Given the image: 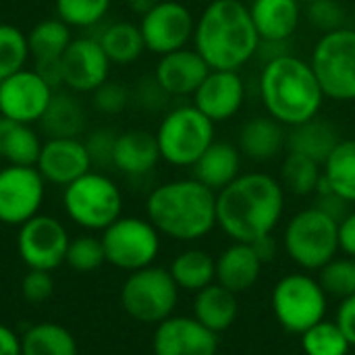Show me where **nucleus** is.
<instances>
[{
  "label": "nucleus",
  "instance_id": "obj_1",
  "mask_svg": "<svg viewBox=\"0 0 355 355\" xmlns=\"http://www.w3.org/2000/svg\"><path fill=\"white\" fill-rule=\"evenodd\" d=\"M285 193L281 181L268 173H241L216 193V227L241 243L272 235L285 212Z\"/></svg>",
  "mask_w": 355,
  "mask_h": 355
},
{
  "label": "nucleus",
  "instance_id": "obj_2",
  "mask_svg": "<svg viewBox=\"0 0 355 355\" xmlns=\"http://www.w3.org/2000/svg\"><path fill=\"white\" fill-rule=\"evenodd\" d=\"M260 35L243 0H210L196 17L193 48L216 71H239L258 56Z\"/></svg>",
  "mask_w": 355,
  "mask_h": 355
},
{
  "label": "nucleus",
  "instance_id": "obj_3",
  "mask_svg": "<svg viewBox=\"0 0 355 355\" xmlns=\"http://www.w3.org/2000/svg\"><path fill=\"white\" fill-rule=\"evenodd\" d=\"M258 94L266 114L287 129L318 116L327 100L310 60L293 52H285L262 64Z\"/></svg>",
  "mask_w": 355,
  "mask_h": 355
},
{
  "label": "nucleus",
  "instance_id": "obj_4",
  "mask_svg": "<svg viewBox=\"0 0 355 355\" xmlns=\"http://www.w3.org/2000/svg\"><path fill=\"white\" fill-rule=\"evenodd\" d=\"M146 214L160 235L198 241L216 227V191L193 177L166 181L150 191Z\"/></svg>",
  "mask_w": 355,
  "mask_h": 355
},
{
  "label": "nucleus",
  "instance_id": "obj_5",
  "mask_svg": "<svg viewBox=\"0 0 355 355\" xmlns=\"http://www.w3.org/2000/svg\"><path fill=\"white\" fill-rule=\"evenodd\" d=\"M214 127L216 125L193 104L168 110L156 129L162 160L177 168H191L216 139Z\"/></svg>",
  "mask_w": 355,
  "mask_h": 355
},
{
  "label": "nucleus",
  "instance_id": "obj_6",
  "mask_svg": "<svg viewBox=\"0 0 355 355\" xmlns=\"http://www.w3.org/2000/svg\"><path fill=\"white\" fill-rule=\"evenodd\" d=\"M67 216L85 231H104L123 216L119 185L100 171H89L62 191Z\"/></svg>",
  "mask_w": 355,
  "mask_h": 355
},
{
  "label": "nucleus",
  "instance_id": "obj_7",
  "mask_svg": "<svg viewBox=\"0 0 355 355\" xmlns=\"http://www.w3.org/2000/svg\"><path fill=\"white\" fill-rule=\"evenodd\" d=\"M283 245L297 266L306 270H320L337 258L339 223L316 206L306 208L291 216L283 233Z\"/></svg>",
  "mask_w": 355,
  "mask_h": 355
},
{
  "label": "nucleus",
  "instance_id": "obj_8",
  "mask_svg": "<svg viewBox=\"0 0 355 355\" xmlns=\"http://www.w3.org/2000/svg\"><path fill=\"white\" fill-rule=\"evenodd\" d=\"M310 64L324 98L355 102V29L341 27L320 33L312 48Z\"/></svg>",
  "mask_w": 355,
  "mask_h": 355
},
{
  "label": "nucleus",
  "instance_id": "obj_9",
  "mask_svg": "<svg viewBox=\"0 0 355 355\" xmlns=\"http://www.w3.org/2000/svg\"><path fill=\"white\" fill-rule=\"evenodd\" d=\"M179 291L168 268L152 264L129 272L121 287V306L127 316L141 324H160L173 316Z\"/></svg>",
  "mask_w": 355,
  "mask_h": 355
},
{
  "label": "nucleus",
  "instance_id": "obj_10",
  "mask_svg": "<svg viewBox=\"0 0 355 355\" xmlns=\"http://www.w3.org/2000/svg\"><path fill=\"white\" fill-rule=\"evenodd\" d=\"M104 258L119 270L135 272L152 266L160 252V233L148 218L121 216L102 231Z\"/></svg>",
  "mask_w": 355,
  "mask_h": 355
},
{
  "label": "nucleus",
  "instance_id": "obj_11",
  "mask_svg": "<svg viewBox=\"0 0 355 355\" xmlns=\"http://www.w3.org/2000/svg\"><path fill=\"white\" fill-rule=\"evenodd\" d=\"M327 300L318 279L300 272L287 275L272 291V312L287 333L302 337L308 329L324 320Z\"/></svg>",
  "mask_w": 355,
  "mask_h": 355
},
{
  "label": "nucleus",
  "instance_id": "obj_12",
  "mask_svg": "<svg viewBox=\"0 0 355 355\" xmlns=\"http://www.w3.org/2000/svg\"><path fill=\"white\" fill-rule=\"evenodd\" d=\"M69 233L64 225L50 214H35L19 227L17 250L29 270L52 272L67 260Z\"/></svg>",
  "mask_w": 355,
  "mask_h": 355
},
{
  "label": "nucleus",
  "instance_id": "obj_13",
  "mask_svg": "<svg viewBox=\"0 0 355 355\" xmlns=\"http://www.w3.org/2000/svg\"><path fill=\"white\" fill-rule=\"evenodd\" d=\"M46 198V181L35 166L4 164L0 168V223L21 227L35 214Z\"/></svg>",
  "mask_w": 355,
  "mask_h": 355
},
{
  "label": "nucleus",
  "instance_id": "obj_14",
  "mask_svg": "<svg viewBox=\"0 0 355 355\" xmlns=\"http://www.w3.org/2000/svg\"><path fill=\"white\" fill-rule=\"evenodd\" d=\"M139 29L146 50L156 56H164L187 48L189 42H193L196 17L187 4L179 0H162L139 19Z\"/></svg>",
  "mask_w": 355,
  "mask_h": 355
},
{
  "label": "nucleus",
  "instance_id": "obj_15",
  "mask_svg": "<svg viewBox=\"0 0 355 355\" xmlns=\"http://www.w3.org/2000/svg\"><path fill=\"white\" fill-rule=\"evenodd\" d=\"M54 92L35 69L25 67L0 81V116L35 125L44 116Z\"/></svg>",
  "mask_w": 355,
  "mask_h": 355
},
{
  "label": "nucleus",
  "instance_id": "obj_16",
  "mask_svg": "<svg viewBox=\"0 0 355 355\" xmlns=\"http://www.w3.org/2000/svg\"><path fill=\"white\" fill-rule=\"evenodd\" d=\"M110 58L96 35L73 37L60 58L62 87L75 94H92L110 79Z\"/></svg>",
  "mask_w": 355,
  "mask_h": 355
},
{
  "label": "nucleus",
  "instance_id": "obj_17",
  "mask_svg": "<svg viewBox=\"0 0 355 355\" xmlns=\"http://www.w3.org/2000/svg\"><path fill=\"white\" fill-rule=\"evenodd\" d=\"M35 168L46 183L67 187L94 168L81 137H48L42 144Z\"/></svg>",
  "mask_w": 355,
  "mask_h": 355
},
{
  "label": "nucleus",
  "instance_id": "obj_18",
  "mask_svg": "<svg viewBox=\"0 0 355 355\" xmlns=\"http://www.w3.org/2000/svg\"><path fill=\"white\" fill-rule=\"evenodd\" d=\"M245 83L239 71L210 69L202 85L193 94V106L214 125L237 116L245 104Z\"/></svg>",
  "mask_w": 355,
  "mask_h": 355
},
{
  "label": "nucleus",
  "instance_id": "obj_19",
  "mask_svg": "<svg viewBox=\"0 0 355 355\" xmlns=\"http://www.w3.org/2000/svg\"><path fill=\"white\" fill-rule=\"evenodd\" d=\"M152 352L154 355H216L218 335L193 316H171L156 324Z\"/></svg>",
  "mask_w": 355,
  "mask_h": 355
},
{
  "label": "nucleus",
  "instance_id": "obj_20",
  "mask_svg": "<svg viewBox=\"0 0 355 355\" xmlns=\"http://www.w3.org/2000/svg\"><path fill=\"white\" fill-rule=\"evenodd\" d=\"M208 73L210 67L200 56V52L187 46L158 56L154 79L171 98H187L196 94Z\"/></svg>",
  "mask_w": 355,
  "mask_h": 355
},
{
  "label": "nucleus",
  "instance_id": "obj_21",
  "mask_svg": "<svg viewBox=\"0 0 355 355\" xmlns=\"http://www.w3.org/2000/svg\"><path fill=\"white\" fill-rule=\"evenodd\" d=\"M162 160L156 133L146 129H127L116 135L112 168L127 177H146Z\"/></svg>",
  "mask_w": 355,
  "mask_h": 355
},
{
  "label": "nucleus",
  "instance_id": "obj_22",
  "mask_svg": "<svg viewBox=\"0 0 355 355\" xmlns=\"http://www.w3.org/2000/svg\"><path fill=\"white\" fill-rule=\"evenodd\" d=\"M250 15L262 42L289 44L302 21L300 0H252Z\"/></svg>",
  "mask_w": 355,
  "mask_h": 355
},
{
  "label": "nucleus",
  "instance_id": "obj_23",
  "mask_svg": "<svg viewBox=\"0 0 355 355\" xmlns=\"http://www.w3.org/2000/svg\"><path fill=\"white\" fill-rule=\"evenodd\" d=\"M237 148L254 162H268L287 150V127L268 114L252 116L239 129Z\"/></svg>",
  "mask_w": 355,
  "mask_h": 355
},
{
  "label": "nucleus",
  "instance_id": "obj_24",
  "mask_svg": "<svg viewBox=\"0 0 355 355\" xmlns=\"http://www.w3.org/2000/svg\"><path fill=\"white\" fill-rule=\"evenodd\" d=\"M262 266L252 243L235 241L216 258V283L235 295L245 293L258 283Z\"/></svg>",
  "mask_w": 355,
  "mask_h": 355
},
{
  "label": "nucleus",
  "instance_id": "obj_25",
  "mask_svg": "<svg viewBox=\"0 0 355 355\" xmlns=\"http://www.w3.org/2000/svg\"><path fill=\"white\" fill-rule=\"evenodd\" d=\"M67 87H60L52 94V100L40 119V129L46 137H81L87 127V110L85 104Z\"/></svg>",
  "mask_w": 355,
  "mask_h": 355
},
{
  "label": "nucleus",
  "instance_id": "obj_26",
  "mask_svg": "<svg viewBox=\"0 0 355 355\" xmlns=\"http://www.w3.org/2000/svg\"><path fill=\"white\" fill-rule=\"evenodd\" d=\"M243 154L231 141H212V146L200 156V160L191 166L193 179L210 187L212 191L225 189L241 175Z\"/></svg>",
  "mask_w": 355,
  "mask_h": 355
},
{
  "label": "nucleus",
  "instance_id": "obj_27",
  "mask_svg": "<svg viewBox=\"0 0 355 355\" xmlns=\"http://www.w3.org/2000/svg\"><path fill=\"white\" fill-rule=\"evenodd\" d=\"M341 139L343 137L339 135V129L331 121L314 116L302 125L289 127L287 152H297V154H304V156L324 164Z\"/></svg>",
  "mask_w": 355,
  "mask_h": 355
},
{
  "label": "nucleus",
  "instance_id": "obj_28",
  "mask_svg": "<svg viewBox=\"0 0 355 355\" xmlns=\"http://www.w3.org/2000/svg\"><path fill=\"white\" fill-rule=\"evenodd\" d=\"M237 314H239L237 295L233 291L225 289L223 285H218L216 281L196 293L193 318L200 324H204L208 331H212L216 335L227 333L235 324Z\"/></svg>",
  "mask_w": 355,
  "mask_h": 355
},
{
  "label": "nucleus",
  "instance_id": "obj_29",
  "mask_svg": "<svg viewBox=\"0 0 355 355\" xmlns=\"http://www.w3.org/2000/svg\"><path fill=\"white\" fill-rule=\"evenodd\" d=\"M42 144L33 125L0 116V160L4 164L35 166Z\"/></svg>",
  "mask_w": 355,
  "mask_h": 355
},
{
  "label": "nucleus",
  "instance_id": "obj_30",
  "mask_svg": "<svg viewBox=\"0 0 355 355\" xmlns=\"http://www.w3.org/2000/svg\"><path fill=\"white\" fill-rule=\"evenodd\" d=\"M96 37L100 46L104 48L106 56L110 58V62L119 67L133 64L146 52V42H144L139 23L114 21L102 27V31Z\"/></svg>",
  "mask_w": 355,
  "mask_h": 355
},
{
  "label": "nucleus",
  "instance_id": "obj_31",
  "mask_svg": "<svg viewBox=\"0 0 355 355\" xmlns=\"http://www.w3.org/2000/svg\"><path fill=\"white\" fill-rule=\"evenodd\" d=\"M71 42H73V31L58 17L42 19L27 33L29 54H31L33 62L60 60Z\"/></svg>",
  "mask_w": 355,
  "mask_h": 355
},
{
  "label": "nucleus",
  "instance_id": "obj_32",
  "mask_svg": "<svg viewBox=\"0 0 355 355\" xmlns=\"http://www.w3.org/2000/svg\"><path fill=\"white\" fill-rule=\"evenodd\" d=\"M168 272L179 289L198 293L216 281V260L204 250H185L173 260Z\"/></svg>",
  "mask_w": 355,
  "mask_h": 355
},
{
  "label": "nucleus",
  "instance_id": "obj_33",
  "mask_svg": "<svg viewBox=\"0 0 355 355\" xmlns=\"http://www.w3.org/2000/svg\"><path fill=\"white\" fill-rule=\"evenodd\" d=\"M79 347L71 331L56 322H37L21 337V355H77Z\"/></svg>",
  "mask_w": 355,
  "mask_h": 355
},
{
  "label": "nucleus",
  "instance_id": "obj_34",
  "mask_svg": "<svg viewBox=\"0 0 355 355\" xmlns=\"http://www.w3.org/2000/svg\"><path fill=\"white\" fill-rule=\"evenodd\" d=\"M320 179H322L320 162L297 152L285 154L281 162V173H279V181L285 191L293 196H312L316 193Z\"/></svg>",
  "mask_w": 355,
  "mask_h": 355
},
{
  "label": "nucleus",
  "instance_id": "obj_35",
  "mask_svg": "<svg viewBox=\"0 0 355 355\" xmlns=\"http://www.w3.org/2000/svg\"><path fill=\"white\" fill-rule=\"evenodd\" d=\"M322 173L337 196L355 204V139H341L322 164Z\"/></svg>",
  "mask_w": 355,
  "mask_h": 355
},
{
  "label": "nucleus",
  "instance_id": "obj_36",
  "mask_svg": "<svg viewBox=\"0 0 355 355\" xmlns=\"http://www.w3.org/2000/svg\"><path fill=\"white\" fill-rule=\"evenodd\" d=\"M29 58L27 33L17 25L0 23V81L25 69Z\"/></svg>",
  "mask_w": 355,
  "mask_h": 355
},
{
  "label": "nucleus",
  "instance_id": "obj_37",
  "mask_svg": "<svg viewBox=\"0 0 355 355\" xmlns=\"http://www.w3.org/2000/svg\"><path fill=\"white\" fill-rule=\"evenodd\" d=\"M112 0H54V12L71 29H89L104 21Z\"/></svg>",
  "mask_w": 355,
  "mask_h": 355
},
{
  "label": "nucleus",
  "instance_id": "obj_38",
  "mask_svg": "<svg viewBox=\"0 0 355 355\" xmlns=\"http://www.w3.org/2000/svg\"><path fill=\"white\" fill-rule=\"evenodd\" d=\"M302 349L306 355H347L352 345L337 322L320 320L302 335Z\"/></svg>",
  "mask_w": 355,
  "mask_h": 355
},
{
  "label": "nucleus",
  "instance_id": "obj_39",
  "mask_svg": "<svg viewBox=\"0 0 355 355\" xmlns=\"http://www.w3.org/2000/svg\"><path fill=\"white\" fill-rule=\"evenodd\" d=\"M318 272V283L327 297L345 300L355 293V258H335Z\"/></svg>",
  "mask_w": 355,
  "mask_h": 355
},
{
  "label": "nucleus",
  "instance_id": "obj_40",
  "mask_svg": "<svg viewBox=\"0 0 355 355\" xmlns=\"http://www.w3.org/2000/svg\"><path fill=\"white\" fill-rule=\"evenodd\" d=\"M73 270L77 272H94L98 270L106 258H104V248L102 239L94 235H79L69 241L67 250V260H64Z\"/></svg>",
  "mask_w": 355,
  "mask_h": 355
},
{
  "label": "nucleus",
  "instance_id": "obj_41",
  "mask_svg": "<svg viewBox=\"0 0 355 355\" xmlns=\"http://www.w3.org/2000/svg\"><path fill=\"white\" fill-rule=\"evenodd\" d=\"M306 19L320 33H329L341 27H347V10L339 0H318L306 4Z\"/></svg>",
  "mask_w": 355,
  "mask_h": 355
},
{
  "label": "nucleus",
  "instance_id": "obj_42",
  "mask_svg": "<svg viewBox=\"0 0 355 355\" xmlns=\"http://www.w3.org/2000/svg\"><path fill=\"white\" fill-rule=\"evenodd\" d=\"M92 106L102 112V114H121L129 104H131V89L125 87L121 81L108 79L104 81L98 89H94L92 94Z\"/></svg>",
  "mask_w": 355,
  "mask_h": 355
},
{
  "label": "nucleus",
  "instance_id": "obj_43",
  "mask_svg": "<svg viewBox=\"0 0 355 355\" xmlns=\"http://www.w3.org/2000/svg\"><path fill=\"white\" fill-rule=\"evenodd\" d=\"M116 131L110 127H100L94 129L83 141L89 152L92 164L98 168H108L112 166V154H114V141H116Z\"/></svg>",
  "mask_w": 355,
  "mask_h": 355
},
{
  "label": "nucleus",
  "instance_id": "obj_44",
  "mask_svg": "<svg viewBox=\"0 0 355 355\" xmlns=\"http://www.w3.org/2000/svg\"><path fill=\"white\" fill-rule=\"evenodd\" d=\"M131 100L141 106L144 110H162L166 106V102L171 100V96L158 85V81L152 77H144L141 81H137V87L131 92Z\"/></svg>",
  "mask_w": 355,
  "mask_h": 355
},
{
  "label": "nucleus",
  "instance_id": "obj_45",
  "mask_svg": "<svg viewBox=\"0 0 355 355\" xmlns=\"http://www.w3.org/2000/svg\"><path fill=\"white\" fill-rule=\"evenodd\" d=\"M21 293L29 304H42L52 297L54 281L46 270H29L21 281Z\"/></svg>",
  "mask_w": 355,
  "mask_h": 355
},
{
  "label": "nucleus",
  "instance_id": "obj_46",
  "mask_svg": "<svg viewBox=\"0 0 355 355\" xmlns=\"http://www.w3.org/2000/svg\"><path fill=\"white\" fill-rule=\"evenodd\" d=\"M316 208H320L324 214H329L331 218H335L337 223H341L349 212H352V204L347 200H343L341 196H337L335 191L324 193V196H316Z\"/></svg>",
  "mask_w": 355,
  "mask_h": 355
},
{
  "label": "nucleus",
  "instance_id": "obj_47",
  "mask_svg": "<svg viewBox=\"0 0 355 355\" xmlns=\"http://www.w3.org/2000/svg\"><path fill=\"white\" fill-rule=\"evenodd\" d=\"M339 329L343 331V335L347 337L349 345L355 347V293L341 300V306L337 310V320Z\"/></svg>",
  "mask_w": 355,
  "mask_h": 355
},
{
  "label": "nucleus",
  "instance_id": "obj_48",
  "mask_svg": "<svg viewBox=\"0 0 355 355\" xmlns=\"http://www.w3.org/2000/svg\"><path fill=\"white\" fill-rule=\"evenodd\" d=\"M339 250L355 258V210L339 223Z\"/></svg>",
  "mask_w": 355,
  "mask_h": 355
},
{
  "label": "nucleus",
  "instance_id": "obj_49",
  "mask_svg": "<svg viewBox=\"0 0 355 355\" xmlns=\"http://www.w3.org/2000/svg\"><path fill=\"white\" fill-rule=\"evenodd\" d=\"M0 355H21V337L0 322Z\"/></svg>",
  "mask_w": 355,
  "mask_h": 355
},
{
  "label": "nucleus",
  "instance_id": "obj_50",
  "mask_svg": "<svg viewBox=\"0 0 355 355\" xmlns=\"http://www.w3.org/2000/svg\"><path fill=\"white\" fill-rule=\"evenodd\" d=\"M252 245H254L258 258L262 260V264H268V262H272V260L277 258V250H279V248H277V241H275L272 235H266V237L254 241Z\"/></svg>",
  "mask_w": 355,
  "mask_h": 355
},
{
  "label": "nucleus",
  "instance_id": "obj_51",
  "mask_svg": "<svg viewBox=\"0 0 355 355\" xmlns=\"http://www.w3.org/2000/svg\"><path fill=\"white\" fill-rule=\"evenodd\" d=\"M158 2H162V0H125L127 8H129L133 15H137L139 19H141L146 12H150Z\"/></svg>",
  "mask_w": 355,
  "mask_h": 355
},
{
  "label": "nucleus",
  "instance_id": "obj_52",
  "mask_svg": "<svg viewBox=\"0 0 355 355\" xmlns=\"http://www.w3.org/2000/svg\"><path fill=\"white\" fill-rule=\"evenodd\" d=\"M302 4H312V2H318V0H300Z\"/></svg>",
  "mask_w": 355,
  "mask_h": 355
}]
</instances>
